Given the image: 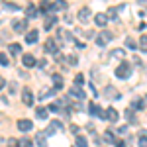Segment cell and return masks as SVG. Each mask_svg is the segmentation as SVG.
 <instances>
[{"instance_id":"obj_1","label":"cell","mask_w":147,"mask_h":147,"mask_svg":"<svg viewBox=\"0 0 147 147\" xmlns=\"http://www.w3.org/2000/svg\"><path fill=\"white\" fill-rule=\"evenodd\" d=\"M116 77L118 79H129L131 77V65L129 63H122V65H118L116 67Z\"/></svg>"},{"instance_id":"obj_2","label":"cell","mask_w":147,"mask_h":147,"mask_svg":"<svg viewBox=\"0 0 147 147\" xmlns=\"http://www.w3.org/2000/svg\"><path fill=\"white\" fill-rule=\"evenodd\" d=\"M110 39H112V34H110V32H100V34L94 37V43H96V45H100V47H104Z\"/></svg>"},{"instance_id":"obj_3","label":"cell","mask_w":147,"mask_h":147,"mask_svg":"<svg viewBox=\"0 0 147 147\" xmlns=\"http://www.w3.org/2000/svg\"><path fill=\"white\" fill-rule=\"evenodd\" d=\"M61 129H63V124H61L59 120H51V122H49V129L45 131V136H53V134L61 131Z\"/></svg>"},{"instance_id":"obj_4","label":"cell","mask_w":147,"mask_h":147,"mask_svg":"<svg viewBox=\"0 0 147 147\" xmlns=\"http://www.w3.org/2000/svg\"><path fill=\"white\" fill-rule=\"evenodd\" d=\"M22 100H24V104H28V106H32L34 104V94H32V88H24L22 90Z\"/></svg>"},{"instance_id":"obj_5","label":"cell","mask_w":147,"mask_h":147,"mask_svg":"<svg viewBox=\"0 0 147 147\" xmlns=\"http://www.w3.org/2000/svg\"><path fill=\"white\" fill-rule=\"evenodd\" d=\"M79 20L82 24H86L88 20H90V8H88V6H84V8H80V10H79Z\"/></svg>"},{"instance_id":"obj_6","label":"cell","mask_w":147,"mask_h":147,"mask_svg":"<svg viewBox=\"0 0 147 147\" xmlns=\"http://www.w3.org/2000/svg\"><path fill=\"white\" fill-rule=\"evenodd\" d=\"M118 118H120V114H118V110H114V108H108L106 114H104V120H108V122H118Z\"/></svg>"},{"instance_id":"obj_7","label":"cell","mask_w":147,"mask_h":147,"mask_svg":"<svg viewBox=\"0 0 147 147\" xmlns=\"http://www.w3.org/2000/svg\"><path fill=\"white\" fill-rule=\"evenodd\" d=\"M12 28H14L18 34H24V32H26V28H28V22H26V20H16V22L12 24Z\"/></svg>"},{"instance_id":"obj_8","label":"cell","mask_w":147,"mask_h":147,"mask_svg":"<svg viewBox=\"0 0 147 147\" xmlns=\"http://www.w3.org/2000/svg\"><path fill=\"white\" fill-rule=\"evenodd\" d=\"M88 110H90V116H98V118H104V114H102V108L100 106H98V104H94V102H92L90 106H88Z\"/></svg>"},{"instance_id":"obj_9","label":"cell","mask_w":147,"mask_h":147,"mask_svg":"<svg viewBox=\"0 0 147 147\" xmlns=\"http://www.w3.org/2000/svg\"><path fill=\"white\" fill-rule=\"evenodd\" d=\"M32 127H34V124H32L30 120H20V122H18V129H20V131H30Z\"/></svg>"},{"instance_id":"obj_10","label":"cell","mask_w":147,"mask_h":147,"mask_svg":"<svg viewBox=\"0 0 147 147\" xmlns=\"http://www.w3.org/2000/svg\"><path fill=\"white\" fill-rule=\"evenodd\" d=\"M35 143L39 147H47V136H45V131H39L37 136H35Z\"/></svg>"},{"instance_id":"obj_11","label":"cell","mask_w":147,"mask_h":147,"mask_svg":"<svg viewBox=\"0 0 147 147\" xmlns=\"http://www.w3.org/2000/svg\"><path fill=\"white\" fill-rule=\"evenodd\" d=\"M43 47H45L47 53H55V55H57V43H55V39H47Z\"/></svg>"},{"instance_id":"obj_12","label":"cell","mask_w":147,"mask_h":147,"mask_svg":"<svg viewBox=\"0 0 147 147\" xmlns=\"http://www.w3.org/2000/svg\"><path fill=\"white\" fill-rule=\"evenodd\" d=\"M22 61H24V65H26L28 69H32V67L35 65V57H34V55H30V53H26V55L22 57Z\"/></svg>"},{"instance_id":"obj_13","label":"cell","mask_w":147,"mask_h":147,"mask_svg":"<svg viewBox=\"0 0 147 147\" xmlns=\"http://www.w3.org/2000/svg\"><path fill=\"white\" fill-rule=\"evenodd\" d=\"M94 22L98 24L100 28H104V26L108 24V16H106V14H96V16H94Z\"/></svg>"},{"instance_id":"obj_14","label":"cell","mask_w":147,"mask_h":147,"mask_svg":"<svg viewBox=\"0 0 147 147\" xmlns=\"http://www.w3.org/2000/svg\"><path fill=\"white\" fill-rule=\"evenodd\" d=\"M55 24H57V18L53 16V14H51V16H47V18H45V22H43V28H45V30H51Z\"/></svg>"},{"instance_id":"obj_15","label":"cell","mask_w":147,"mask_h":147,"mask_svg":"<svg viewBox=\"0 0 147 147\" xmlns=\"http://www.w3.org/2000/svg\"><path fill=\"white\" fill-rule=\"evenodd\" d=\"M69 94H71L73 98H79V100H82V98L86 96V94H84V90H80V88H77V86H75V88H71V92H69Z\"/></svg>"},{"instance_id":"obj_16","label":"cell","mask_w":147,"mask_h":147,"mask_svg":"<svg viewBox=\"0 0 147 147\" xmlns=\"http://www.w3.org/2000/svg\"><path fill=\"white\" fill-rule=\"evenodd\" d=\"M104 94H106V96H108V98H120V92L116 90V88H114V86H108V88H106V92H104Z\"/></svg>"},{"instance_id":"obj_17","label":"cell","mask_w":147,"mask_h":147,"mask_svg":"<svg viewBox=\"0 0 147 147\" xmlns=\"http://www.w3.org/2000/svg\"><path fill=\"white\" fill-rule=\"evenodd\" d=\"M37 37H39V35H37V32H30V34H26V41H28V43H35V41H37Z\"/></svg>"},{"instance_id":"obj_18","label":"cell","mask_w":147,"mask_h":147,"mask_svg":"<svg viewBox=\"0 0 147 147\" xmlns=\"http://www.w3.org/2000/svg\"><path fill=\"white\" fill-rule=\"evenodd\" d=\"M8 49H10L12 55H20V51H22V45H20V43H10V47H8Z\"/></svg>"},{"instance_id":"obj_19","label":"cell","mask_w":147,"mask_h":147,"mask_svg":"<svg viewBox=\"0 0 147 147\" xmlns=\"http://www.w3.org/2000/svg\"><path fill=\"white\" fill-rule=\"evenodd\" d=\"M139 49H141L143 53H147V35H141V37H139Z\"/></svg>"},{"instance_id":"obj_20","label":"cell","mask_w":147,"mask_h":147,"mask_svg":"<svg viewBox=\"0 0 147 147\" xmlns=\"http://www.w3.org/2000/svg\"><path fill=\"white\" fill-rule=\"evenodd\" d=\"M139 147H147V131H139Z\"/></svg>"},{"instance_id":"obj_21","label":"cell","mask_w":147,"mask_h":147,"mask_svg":"<svg viewBox=\"0 0 147 147\" xmlns=\"http://www.w3.org/2000/svg\"><path fill=\"white\" fill-rule=\"evenodd\" d=\"M77 147H88V141H86V137L77 136Z\"/></svg>"},{"instance_id":"obj_22","label":"cell","mask_w":147,"mask_h":147,"mask_svg":"<svg viewBox=\"0 0 147 147\" xmlns=\"http://www.w3.org/2000/svg\"><path fill=\"white\" fill-rule=\"evenodd\" d=\"M26 14H28V18H34V16H37V8L35 6H28L26 8Z\"/></svg>"},{"instance_id":"obj_23","label":"cell","mask_w":147,"mask_h":147,"mask_svg":"<svg viewBox=\"0 0 147 147\" xmlns=\"http://www.w3.org/2000/svg\"><path fill=\"white\" fill-rule=\"evenodd\" d=\"M35 112H37V118H39V120H45L47 118V108H37V110H35Z\"/></svg>"},{"instance_id":"obj_24","label":"cell","mask_w":147,"mask_h":147,"mask_svg":"<svg viewBox=\"0 0 147 147\" xmlns=\"http://www.w3.org/2000/svg\"><path fill=\"white\" fill-rule=\"evenodd\" d=\"M53 80H55V90H59V88L63 86V79H61V75H53Z\"/></svg>"},{"instance_id":"obj_25","label":"cell","mask_w":147,"mask_h":147,"mask_svg":"<svg viewBox=\"0 0 147 147\" xmlns=\"http://www.w3.org/2000/svg\"><path fill=\"white\" fill-rule=\"evenodd\" d=\"M134 108H136V110H143V108H145V102L136 98V100H134Z\"/></svg>"},{"instance_id":"obj_26","label":"cell","mask_w":147,"mask_h":147,"mask_svg":"<svg viewBox=\"0 0 147 147\" xmlns=\"http://www.w3.org/2000/svg\"><path fill=\"white\" fill-rule=\"evenodd\" d=\"M20 145H22V147H34V145H32V139H28V137L20 141Z\"/></svg>"},{"instance_id":"obj_27","label":"cell","mask_w":147,"mask_h":147,"mask_svg":"<svg viewBox=\"0 0 147 147\" xmlns=\"http://www.w3.org/2000/svg\"><path fill=\"white\" fill-rule=\"evenodd\" d=\"M125 45L129 47V49H136V41H134L131 37H127V39H125Z\"/></svg>"},{"instance_id":"obj_28","label":"cell","mask_w":147,"mask_h":147,"mask_svg":"<svg viewBox=\"0 0 147 147\" xmlns=\"http://www.w3.org/2000/svg\"><path fill=\"white\" fill-rule=\"evenodd\" d=\"M125 116L129 122H136V116H134V110H125Z\"/></svg>"},{"instance_id":"obj_29","label":"cell","mask_w":147,"mask_h":147,"mask_svg":"<svg viewBox=\"0 0 147 147\" xmlns=\"http://www.w3.org/2000/svg\"><path fill=\"white\" fill-rule=\"evenodd\" d=\"M104 139H106V141H110V143H114V134L106 131V134H104Z\"/></svg>"},{"instance_id":"obj_30","label":"cell","mask_w":147,"mask_h":147,"mask_svg":"<svg viewBox=\"0 0 147 147\" xmlns=\"http://www.w3.org/2000/svg\"><path fill=\"white\" fill-rule=\"evenodd\" d=\"M75 82H77V86H79V84H82V82H84V77H82V75H77V77H75Z\"/></svg>"},{"instance_id":"obj_31","label":"cell","mask_w":147,"mask_h":147,"mask_svg":"<svg viewBox=\"0 0 147 147\" xmlns=\"http://www.w3.org/2000/svg\"><path fill=\"white\" fill-rule=\"evenodd\" d=\"M8 147H22V145H20V141H16V139H8Z\"/></svg>"},{"instance_id":"obj_32","label":"cell","mask_w":147,"mask_h":147,"mask_svg":"<svg viewBox=\"0 0 147 147\" xmlns=\"http://www.w3.org/2000/svg\"><path fill=\"white\" fill-rule=\"evenodd\" d=\"M67 61L71 63V65H77V63H79V59H77L75 55H69V57H67Z\"/></svg>"},{"instance_id":"obj_33","label":"cell","mask_w":147,"mask_h":147,"mask_svg":"<svg viewBox=\"0 0 147 147\" xmlns=\"http://www.w3.org/2000/svg\"><path fill=\"white\" fill-rule=\"evenodd\" d=\"M0 65H8V57L4 53H0Z\"/></svg>"},{"instance_id":"obj_34","label":"cell","mask_w":147,"mask_h":147,"mask_svg":"<svg viewBox=\"0 0 147 147\" xmlns=\"http://www.w3.org/2000/svg\"><path fill=\"white\" fill-rule=\"evenodd\" d=\"M4 6H6V8H8V10H20V6H18V4H4Z\"/></svg>"},{"instance_id":"obj_35","label":"cell","mask_w":147,"mask_h":147,"mask_svg":"<svg viewBox=\"0 0 147 147\" xmlns=\"http://www.w3.org/2000/svg\"><path fill=\"white\" fill-rule=\"evenodd\" d=\"M112 55H114V57H124V51H122V49H116Z\"/></svg>"},{"instance_id":"obj_36","label":"cell","mask_w":147,"mask_h":147,"mask_svg":"<svg viewBox=\"0 0 147 147\" xmlns=\"http://www.w3.org/2000/svg\"><path fill=\"white\" fill-rule=\"evenodd\" d=\"M114 143H116V147H127L124 141H122V139H118V141H114Z\"/></svg>"},{"instance_id":"obj_37","label":"cell","mask_w":147,"mask_h":147,"mask_svg":"<svg viewBox=\"0 0 147 147\" xmlns=\"http://www.w3.org/2000/svg\"><path fill=\"white\" fill-rule=\"evenodd\" d=\"M49 110H51V112H57V110H59V104H51Z\"/></svg>"},{"instance_id":"obj_38","label":"cell","mask_w":147,"mask_h":147,"mask_svg":"<svg viewBox=\"0 0 147 147\" xmlns=\"http://www.w3.org/2000/svg\"><path fill=\"white\" fill-rule=\"evenodd\" d=\"M71 131H73V134H77V136H79V125H71Z\"/></svg>"},{"instance_id":"obj_39","label":"cell","mask_w":147,"mask_h":147,"mask_svg":"<svg viewBox=\"0 0 147 147\" xmlns=\"http://www.w3.org/2000/svg\"><path fill=\"white\" fill-rule=\"evenodd\" d=\"M4 86H6V80H4V79H2V77H0V90H2Z\"/></svg>"}]
</instances>
